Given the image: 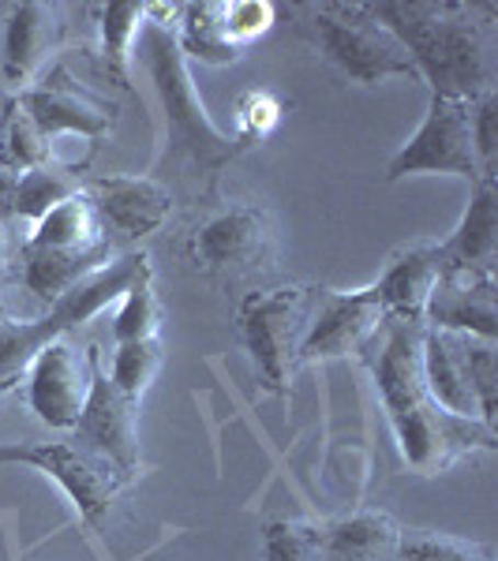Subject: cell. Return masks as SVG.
I'll list each match as a JSON object with an SVG mask.
<instances>
[{
  "mask_svg": "<svg viewBox=\"0 0 498 561\" xmlns=\"http://www.w3.org/2000/svg\"><path fill=\"white\" fill-rule=\"evenodd\" d=\"M420 341L423 325L412 322H386V341L375 359V386L391 412L397 446L416 472H442L468 449L495 446V427L479 420L442 412L431 401L420 370Z\"/></svg>",
  "mask_w": 498,
  "mask_h": 561,
  "instance_id": "6da1fadb",
  "label": "cell"
},
{
  "mask_svg": "<svg viewBox=\"0 0 498 561\" xmlns=\"http://www.w3.org/2000/svg\"><path fill=\"white\" fill-rule=\"evenodd\" d=\"M397 42L409 49L420 83L434 98L476 102L495 90V38L465 4H367Z\"/></svg>",
  "mask_w": 498,
  "mask_h": 561,
  "instance_id": "7a4b0ae2",
  "label": "cell"
},
{
  "mask_svg": "<svg viewBox=\"0 0 498 561\" xmlns=\"http://www.w3.org/2000/svg\"><path fill=\"white\" fill-rule=\"evenodd\" d=\"M139 57L147 68L154 90L161 98L166 108V124H169V139L180 150L192 153V161L199 169H217L225 161H233L237 153L248 147L244 139H229L206 113L203 98L195 90L192 68H188L184 49L177 45V31H169L166 23L147 20L139 31Z\"/></svg>",
  "mask_w": 498,
  "mask_h": 561,
  "instance_id": "3957f363",
  "label": "cell"
},
{
  "mask_svg": "<svg viewBox=\"0 0 498 561\" xmlns=\"http://www.w3.org/2000/svg\"><path fill=\"white\" fill-rule=\"evenodd\" d=\"M150 270V255H124L113 259L105 266H98L94 274H87L76 288H68L60 300H53L49 314H42L38 322H8L0 330V393L12 389L26 375V367L34 364V356L57 337H68V330L94 319L102 307H109L116 296H124L132 288V280Z\"/></svg>",
  "mask_w": 498,
  "mask_h": 561,
  "instance_id": "277c9868",
  "label": "cell"
},
{
  "mask_svg": "<svg viewBox=\"0 0 498 561\" xmlns=\"http://www.w3.org/2000/svg\"><path fill=\"white\" fill-rule=\"evenodd\" d=\"M312 34L322 57L346 79L360 87H375L383 79L405 76L420 83L409 49L386 31L367 4H326L312 12Z\"/></svg>",
  "mask_w": 498,
  "mask_h": 561,
  "instance_id": "5b68a950",
  "label": "cell"
},
{
  "mask_svg": "<svg viewBox=\"0 0 498 561\" xmlns=\"http://www.w3.org/2000/svg\"><path fill=\"white\" fill-rule=\"evenodd\" d=\"M315 288L285 285L267 296H248L240 311V330L248 352L256 359L262 382L270 389H285L293 367L301 359V345L312 330Z\"/></svg>",
  "mask_w": 498,
  "mask_h": 561,
  "instance_id": "8992f818",
  "label": "cell"
},
{
  "mask_svg": "<svg viewBox=\"0 0 498 561\" xmlns=\"http://www.w3.org/2000/svg\"><path fill=\"white\" fill-rule=\"evenodd\" d=\"M0 465H26L34 472L49 476L60 483V491L71 497L79 517L87 524H102L109 517V505L128 483V476L83 446L79 438L68 442H20V446H0Z\"/></svg>",
  "mask_w": 498,
  "mask_h": 561,
  "instance_id": "52a82bcc",
  "label": "cell"
},
{
  "mask_svg": "<svg viewBox=\"0 0 498 561\" xmlns=\"http://www.w3.org/2000/svg\"><path fill=\"white\" fill-rule=\"evenodd\" d=\"M416 173H450L465 176L468 184L484 180L473 150V102H454V98H434L428 116L416 135L397 150V158L386 169V180H401Z\"/></svg>",
  "mask_w": 498,
  "mask_h": 561,
  "instance_id": "ba28073f",
  "label": "cell"
},
{
  "mask_svg": "<svg viewBox=\"0 0 498 561\" xmlns=\"http://www.w3.org/2000/svg\"><path fill=\"white\" fill-rule=\"evenodd\" d=\"M270 255H274V225L262 206H229L199 225L192 237L195 266L225 280L259 274Z\"/></svg>",
  "mask_w": 498,
  "mask_h": 561,
  "instance_id": "9c48e42d",
  "label": "cell"
},
{
  "mask_svg": "<svg viewBox=\"0 0 498 561\" xmlns=\"http://www.w3.org/2000/svg\"><path fill=\"white\" fill-rule=\"evenodd\" d=\"M94 364L90 352H79L68 337L49 341L26 367V397L42 423L53 431H71L87 409Z\"/></svg>",
  "mask_w": 498,
  "mask_h": 561,
  "instance_id": "30bf717a",
  "label": "cell"
},
{
  "mask_svg": "<svg viewBox=\"0 0 498 561\" xmlns=\"http://www.w3.org/2000/svg\"><path fill=\"white\" fill-rule=\"evenodd\" d=\"M90 364H94V378H90V397L87 409L79 415V423L71 427V438H79L94 454L113 460L124 476H135L139 468V420L135 409L139 404L128 401L121 389L113 386V378L105 375L98 348H90Z\"/></svg>",
  "mask_w": 498,
  "mask_h": 561,
  "instance_id": "8fae6325",
  "label": "cell"
},
{
  "mask_svg": "<svg viewBox=\"0 0 498 561\" xmlns=\"http://www.w3.org/2000/svg\"><path fill=\"white\" fill-rule=\"evenodd\" d=\"M31 124L45 139L53 135H83V139H105L113 131L116 108L98 102L94 94L76 87V79L65 68H57L53 76H45L38 87H26L20 102Z\"/></svg>",
  "mask_w": 498,
  "mask_h": 561,
  "instance_id": "7c38bea8",
  "label": "cell"
},
{
  "mask_svg": "<svg viewBox=\"0 0 498 561\" xmlns=\"http://www.w3.org/2000/svg\"><path fill=\"white\" fill-rule=\"evenodd\" d=\"M391 322L371 288L360 293H322L319 311L312 314V330H307L301 359H333L349 356V352L367 348L383 325Z\"/></svg>",
  "mask_w": 498,
  "mask_h": 561,
  "instance_id": "4fadbf2b",
  "label": "cell"
},
{
  "mask_svg": "<svg viewBox=\"0 0 498 561\" xmlns=\"http://www.w3.org/2000/svg\"><path fill=\"white\" fill-rule=\"evenodd\" d=\"M428 330L468 333L479 341L498 337L495 319V274H473V270L446 266L434 280L428 307H423Z\"/></svg>",
  "mask_w": 498,
  "mask_h": 561,
  "instance_id": "5bb4252c",
  "label": "cell"
},
{
  "mask_svg": "<svg viewBox=\"0 0 498 561\" xmlns=\"http://www.w3.org/2000/svg\"><path fill=\"white\" fill-rule=\"evenodd\" d=\"M98 221L116 229L121 237H147L158 232L173 214V195L166 184L150 176H102L87 187Z\"/></svg>",
  "mask_w": 498,
  "mask_h": 561,
  "instance_id": "9a60e30c",
  "label": "cell"
},
{
  "mask_svg": "<svg viewBox=\"0 0 498 561\" xmlns=\"http://www.w3.org/2000/svg\"><path fill=\"white\" fill-rule=\"evenodd\" d=\"M442 270H446V262H442L439 243H412L391 259L386 274L371 285V296L391 322L423 325V307H428V296Z\"/></svg>",
  "mask_w": 498,
  "mask_h": 561,
  "instance_id": "2e32d148",
  "label": "cell"
},
{
  "mask_svg": "<svg viewBox=\"0 0 498 561\" xmlns=\"http://www.w3.org/2000/svg\"><path fill=\"white\" fill-rule=\"evenodd\" d=\"M420 370L431 401L442 412L461 415V420H479V404L468 382V333L428 330L423 325L420 341ZM484 423V420H479Z\"/></svg>",
  "mask_w": 498,
  "mask_h": 561,
  "instance_id": "e0dca14e",
  "label": "cell"
},
{
  "mask_svg": "<svg viewBox=\"0 0 498 561\" xmlns=\"http://www.w3.org/2000/svg\"><path fill=\"white\" fill-rule=\"evenodd\" d=\"M439 251H442V262L454 266V270L495 274V259H498V187H495V176L476 180L465 214H461V225L450 232V240L439 243Z\"/></svg>",
  "mask_w": 498,
  "mask_h": 561,
  "instance_id": "ac0fdd59",
  "label": "cell"
},
{
  "mask_svg": "<svg viewBox=\"0 0 498 561\" xmlns=\"http://www.w3.org/2000/svg\"><path fill=\"white\" fill-rule=\"evenodd\" d=\"M60 8L42 0H23L8 15L4 31V76L12 83H26L38 76V68L49 60V53L60 42Z\"/></svg>",
  "mask_w": 498,
  "mask_h": 561,
  "instance_id": "d6986e66",
  "label": "cell"
},
{
  "mask_svg": "<svg viewBox=\"0 0 498 561\" xmlns=\"http://www.w3.org/2000/svg\"><path fill=\"white\" fill-rule=\"evenodd\" d=\"M401 528L386 513H356L322 531L319 561H397Z\"/></svg>",
  "mask_w": 498,
  "mask_h": 561,
  "instance_id": "ffe728a7",
  "label": "cell"
},
{
  "mask_svg": "<svg viewBox=\"0 0 498 561\" xmlns=\"http://www.w3.org/2000/svg\"><path fill=\"white\" fill-rule=\"evenodd\" d=\"M31 251H98L105 248L102 221L87 192H76L60 206H53L42 221H34V232L26 240Z\"/></svg>",
  "mask_w": 498,
  "mask_h": 561,
  "instance_id": "44dd1931",
  "label": "cell"
},
{
  "mask_svg": "<svg viewBox=\"0 0 498 561\" xmlns=\"http://www.w3.org/2000/svg\"><path fill=\"white\" fill-rule=\"evenodd\" d=\"M109 262V248L98 251H23V285L38 300H60L87 274Z\"/></svg>",
  "mask_w": 498,
  "mask_h": 561,
  "instance_id": "7402d4cb",
  "label": "cell"
},
{
  "mask_svg": "<svg viewBox=\"0 0 498 561\" xmlns=\"http://www.w3.org/2000/svg\"><path fill=\"white\" fill-rule=\"evenodd\" d=\"M147 23V4H132V0H113V4L102 8V60L105 68L113 71L116 83L128 87V65L135 42H139V31Z\"/></svg>",
  "mask_w": 498,
  "mask_h": 561,
  "instance_id": "603a6c76",
  "label": "cell"
},
{
  "mask_svg": "<svg viewBox=\"0 0 498 561\" xmlns=\"http://www.w3.org/2000/svg\"><path fill=\"white\" fill-rule=\"evenodd\" d=\"M79 192V180L65 173L57 165H42V169H26L20 173L12 198V217H26V221H42L53 206H60L65 198Z\"/></svg>",
  "mask_w": 498,
  "mask_h": 561,
  "instance_id": "cb8c5ba5",
  "label": "cell"
},
{
  "mask_svg": "<svg viewBox=\"0 0 498 561\" xmlns=\"http://www.w3.org/2000/svg\"><path fill=\"white\" fill-rule=\"evenodd\" d=\"M158 330H161V300H158V293H154V270H147V274L135 277L132 288L124 293V304L113 322V341L116 345L154 341Z\"/></svg>",
  "mask_w": 498,
  "mask_h": 561,
  "instance_id": "d4e9b609",
  "label": "cell"
},
{
  "mask_svg": "<svg viewBox=\"0 0 498 561\" xmlns=\"http://www.w3.org/2000/svg\"><path fill=\"white\" fill-rule=\"evenodd\" d=\"M161 370V341H132V345H116L113 356V386L121 389L128 401L139 404V397L147 393V386L154 382V375Z\"/></svg>",
  "mask_w": 498,
  "mask_h": 561,
  "instance_id": "484cf974",
  "label": "cell"
},
{
  "mask_svg": "<svg viewBox=\"0 0 498 561\" xmlns=\"http://www.w3.org/2000/svg\"><path fill=\"white\" fill-rule=\"evenodd\" d=\"M4 147H0V158L8 161L12 169H20V173H26V169H42L49 165V139L34 128L31 116L23 113L20 105H12L4 113Z\"/></svg>",
  "mask_w": 498,
  "mask_h": 561,
  "instance_id": "4316f807",
  "label": "cell"
},
{
  "mask_svg": "<svg viewBox=\"0 0 498 561\" xmlns=\"http://www.w3.org/2000/svg\"><path fill=\"white\" fill-rule=\"evenodd\" d=\"M270 23H274V4H270V0H233V4H217V26H222L225 42L237 53L248 49L259 34H267Z\"/></svg>",
  "mask_w": 498,
  "mask_h": 561,
  "instance_id": "83f0119b",
  "label": "cell"
},
{
  "mask_svg": "<svg viewBox=\"0 0 498 561\" xmlns=\"http://www.w3.org/2000/svg\"><path fill=\"white\" fill-rule=\"evenodd\" d=\"M397 561H491V554L476 542L450 539L439 531H401Z\"/></svg>",
  "mask_w": 498,
  "mask_h": 561,
  "instance_id": "f1b7e54d",
  "label": "cell"
},
{
  "mask_svg": "<svg viewBox=\"0 0 498 561\" xmlns=\"http://www.w3.org/2000/svg\"><path fill=\"white\" fill-rule=\"evenodd\" d=\"M322 531L304 520H274L267 528V561H319Z\"/></svg>",
  "mask_w": 498,
  "mask_h": 561,
  "instance_id": "f546056e",
  "label": "cell"
},
{
  "mask_svg": "<svg viewBox=\"0 0 498 561\" xmlns=\"http://www.w3.org/2000/svg\"><path fill=\"white\" fill-rule=\"evenodd\" d=\"M468 382H473L479 420L487 427H495V409H498V356L495 341L468 337Z\"/></svg>",
  "mask_w": 498,
  "mask_h": 561,
  "instance_id": "4dcf8cb0",
  "label": "cell"
},
{
  "mask_svg": "<svg viewBox=\"0 0 498 561\" xmlns=\"http://www.w3.org/2000/svg\"><path fill=\"white\" fill-rule=\"evenodd\" d=\"M473 150L479 161V173L495 176V158H498V98H495V90L473 102Z\"/></svg>",
  "mask_w": 498,
  "mask_h": 561,
  "instance_id": "1f68e13d",
  "label": "cell"
},
{
  "mask_svg": "<svg viewBox=\"0 0 498 561\" xmlns=\"http://www.w3.org/2000/svg\"><path fill=\"white\" fill-rule=\"evenodd\" d=\"M278 116H282V105H278V98L270 94V90H251L248 98L240 102V124H244V135L240 139H262L270 128L278 124Z\"/></svg>",
  "mask_w": 498,
  "mask_h": 561,
  "instance_id": "d6a6232c",
  "label": "cell"
},
{
  "mask_svg": "<svg viewBox=\"0 0 498 561\" xmlns=\"http://www.w3.org/2000/svg\"><path fill=\"white\" fill-rule=\"evenodd\" d=\"M15 184H20V169H12L4 158H0V217H12Z\"/></svg>",
  "mask_w": 498,
  "mask_h": 561,
  "instance_id": "836d02e7",
  "label": "cell"
},
{
  "mask_svg": "<svg viewBox=\"0 0 498 561\" xmlns=\"http://www.w3.org/2000/svg\"><path fill=\"white\" fill-rule=\"evenodd\" d=\"M8 322H12V319H8V311H4V304H0V330H4V325Z\"/></svg>",
  "mask_w": 498,
  "mask_h": 561,
  "instance_id": "e575fe53",
  "label": "cell"
},
{
  "mask_svg": "<svg viewBox=\"0 0 498 561\" xmlns=\"http://www.w3.org/2000/svg\"><path fill=\"white\" fill-rule=\"evenodd\" d=\"M0 128H4V116H0Z\"/></svg>",
  "mask_w": 498,
  "mask_h": 561,
  "instance_id": "d590c367",
  "label": "cell"
}]
</instances>
